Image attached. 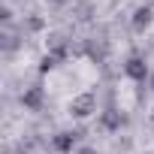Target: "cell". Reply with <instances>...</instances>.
I'll return each mask as SVG.
<instances>
[{"label":"cell","instance_id":"7","mask_svg":"<svg viewBox=\"0 0 154 154\" xmlns=\"http://www.w3.org/2000/svg\"><path fill=\"white\" fill-rule=\"evenodd\" d=\"M79 154H97L94 148H79Z\"/></svg>","mask_w":154,"mask_h":154},{"label":"cell","instance_id":"1","mask_svg":"<svg viewBox=\"0 0 154 154\" xmlns=\"http://www.w3.org/2000/svg\"><path fill=\"white\" fill-rule=\"evenodd\" d=\"M91 112H97V97L94 94H79L69 100V115L72 118H88Z\"/></svg>","mask_w":154,"mask_h":154},{"label":"cell","instance_id":"5","mask_svg":"<svg viewBox=\"0 0 154 154\" xmlns=\"http://www.w3.org/2000/svg\"><path fill=\"white\" fill-rule=\"evenodd\" d=\"M151 18H154V9H151V6H139V9L133 12V30L142 33V30L151 24Z\"/></svg>","mask_w":154,"mask_h":154},{"label":"cell","instance_id":"3","mask_svg":"<svg viewBox=\"0 0 154 154\" xmlns=\"http://www.w3.org/2000/svg\"><path fill=\"white\" fill-rule=\"evenodd\" d=\"M75 142H79V133H69V130H63V133H54V136H51V145H54V151H60V154H69Z\"/></svg>","mask_w":154,"mask_h":154},{"label":"cell","instance_id":"6","mask_svg":"<svg viewBox=\"0 0 154 154\" xmlns=\"http://www.w3.org/2000/svg\"><path fill=\"white\" fill-rule=\"evenodd\" d=\"M100 124H103L106 130H118V127H121V112H118V109H106V112L100 115Z\"/></svg>","mask_w":154,"mask_h":154},{"label":"cell","instance_id":"4","mask_svg":"<svg viewBox=\"0 0 154 154\" xmlns=\"http://www.w3.org/2000/svg\"><path fill=\"white\" fill-rule=\"evenodd\" d=\"M42 97H45V91H42L39 85H33V88H27V91L21 94V106L30 109V112H36V109L42 106Z\"/></svg>","mask_w":154,"mask_h":154},{"label":"cell","instance_id":"2","mask_svg":"<svg viewBox=\"0 0 154 154\" xmlns=\"http://www.w3.org/2000/svg\"><path fill=\"white\" fill-rule=\"evenodd\" d=\"M124 75L133 79V82H145V75H148V60H145V54H130V57L124 60Z\"/></svg>","mask_w":154,"mask_h":154}]
</instances>
